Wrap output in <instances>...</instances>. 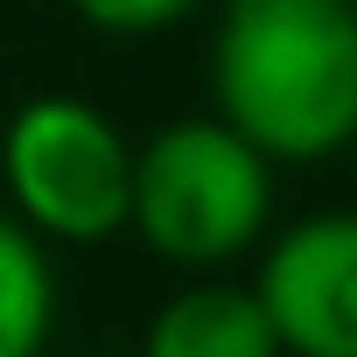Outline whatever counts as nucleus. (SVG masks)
<instances>
[{
	"mask_svg": "<svg viewBox=\"0 0 357 357\" xmlns=\"http://www.w3.org/2000/svg\"><path fill=\"white\" fill-rule=\"evenodd\" d=\"M63 8L105 43H154V36H175L197 15H211V0H63Z\"/></svg>",
	"mask_w": 357,
	"mask_h": 357,
	"instance_id": "7",
	"label": "nucleus"
},
{
	"mask_svg": "<svg viewBox=\"0 0 357 357\" xmlns=\"http://www.w3.org/2000/svg\"><path fill=\"white\" fill-rule=\"evenodd\" d=\"M252 294L280 357H357V211H308L273 231Z\"/></svg>",
	"mask_w": 357,
	"mask_h": 357,
	"instance_id": "4",
	"label": "nucleus"
},
{
	"mask_svg": "<svg viewBox=\"0 0 357 357\" xmlns=\"http://www.w3.org/2000/svg\"><path fill=\"white\" fill-rule=\"evenodd\" d=\"M273 161L218 112L168 119L133 140L126 231L175 273H225L273 231Z\"/></svg>",
	"mask_w": 357,
	"mask_h": 357,
	"instance_id": "2",
	"label": "nucleus"
},
{
	"mask_svg": "<svg viewBox=\"0 0 357 357\" xmlns=\"http://www.w3.org/2000/svg\"><path fill=\"white\" fill-rule=\"evenodd\" d=\"M56 259L0 211V357H43L56 336Z\"/></svg>",
	"mask_w": 357,
	"mask_h": 357,
	"instance_id": "6",
	"label": "nucleus"
},
{
	"mask_svg": "<svg viewBox=\"0 0 357 357\" xmlns=\"http://www.w3.org/2000/svg\"><path fill=\"white\" fill-rule=\"evenodd\" d=\"M140 357H280V336H273L252 280L190 273V287H175L147 315Z\"/></svg>",
	"mask_w": 357,
	"mask_h": 357,
	"instance_id": "5",
	"label": "nucleus"
},
{
	"mask_svg": "<svg viewBox=\"0 0 357 357\" xmlns=\"http://www.w3.org/2000/svg\"><path fill=\"white\" fill-rule=\"evenodd\" d=\"M343 8H357V0H343Z\"/></svg>",
	"mask_w": 357,
	"mask_h": 357,
	"instance_id": "9",
	"label": "nucleus"
},
{
	"mask_svg": "<svg viewBox=\"0 0 357 357\" xmlns=\"http://www.w3.org/2000/svg\"><path fill=\"white\" fill-rule=\"evenodd\" d=\"M343 154H350V168H357V133H350V147H343Z\"/></svg>",
	"mask_w": 357,
	"mask_h": 357,
	"instance_id": "8",
	"label": "nucleus"
},
{
	"mask_svg": "<svg viewBox=\"0 0 357 357\" xmlns=\"http://www.w3.org/2000/svg\"><path fill=\"white\" fill-rule=\"evenodd\" d=\"M211 112L273 168L336 161L357 133V8L211 0Z\"/></svg>",
	"mask_w": 357,
	"mask_h": 357,
	"instance_id": "1",
	"label": "nucleus"
},
{
	"mask_svg": "<svg viewBox=\"0 0 357 357\" xmlns=\"http://www.w3.org/2000/svg\"><path fill=\"white\" fill-rule=\"evenodd\" d=\"M0 197L43 245H105L126 231L133 133L77 91H36L0 126Z\"/></svg>",
	"mask_w": 357,
	"mask_h": 357,
	"instance_id": "3",
	"label": "nucleus"
}]
</instances>
